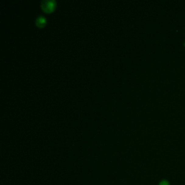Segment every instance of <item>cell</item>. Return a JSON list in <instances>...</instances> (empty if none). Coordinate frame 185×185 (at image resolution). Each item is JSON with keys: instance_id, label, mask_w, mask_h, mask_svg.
<instances>
[{"instance_id": "cell-1", "label": "cell", "mask_w": 185, "mask_h": 185, "mask_svg": "<svg viewBox=\"0 0 185 185\" xmlns=\"http://www.w3.org/2000/svg\"><path fill=\"white\" fill-rule=\"evenodd\" d=\"M41 8L46 12H51L56 7V2L54 0L51 1H43L41 2Z\"/></svg>"}, {"instance_id": "cell-3", "label": "cell", "mask_w": 185, "mask_h": 185, "mask_svg": "<svg viewBox=\"0 0 185 185\" xmlns=\"http://www.w3.org/2000/svg\"><path fill=\"white\" fill-rule=\"evenodd\" d=\"M159 185H169V184H168L167 182H165V181H163V182H161V184H160Z\"/></svg>"}, {"instance_id": "cell-2", "label": "cell", "mask_w": 185, "mask_h": 185, "mask_svg": "<svg viewBox=\"0 0 185 185\" xmlns=\"http://www.w3.org/2000/svg\"><path fill=\"white\" fill-rule=\"evenodd\" d=\"M46 18L43 16V15H39V16L36 19V26L38 27H40V28H42V27L44 26V25L46 24Z\"/></svg>"}]
</instances>
